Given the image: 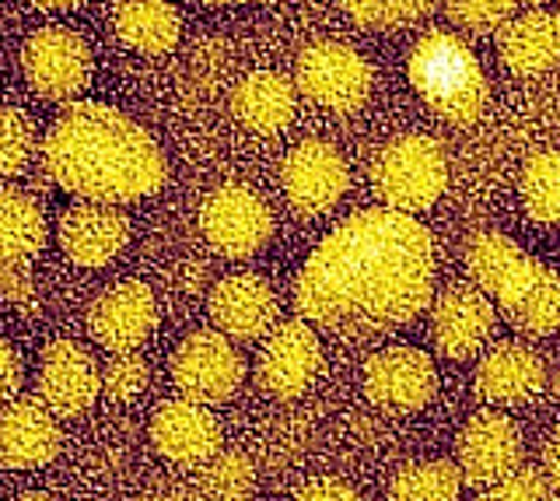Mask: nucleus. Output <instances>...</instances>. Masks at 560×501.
Here are the masks:
<instances>
[{"label":"nucleus","mask_w":560,"mask_h":501,"mask_svg":"<svg viewBox=\"0 0 560 501\" xmlns=\"http://www.w3.org/2000/svg\"><path fill=\"white\" fill-rule=\"evenodd\" d=\"M172 383L179 396H189L197 404H228L238 393L245 378V361L235 351L232 337L221 330H197L189 334L168 361Z\"/></svg>","instance_id":"obj_6"},{"label":"nucleus","mask_w":560,"mask_h":501,"mask_svg":"<svg viewBox=\"0 0 560 501\" xmlns=\"http://www.w3.org/2000/svg\"><path fill=\"white\" fill-rule=\"evenodd\" d=\"M232 113L253 133H280L294 119V84L273 71H256L235 89Z\"/></svg>","instance_id":"obj_24"},{"label":"nucleus","mask_w":560,"mask_h":501,"mask_svg":"<svg viewBox=\"0 0 560 501\" xmlns=\"http://www.w3.org/2000/svg\"><path fill=\"white\" fill-rule=\"evenodd\" d=\"M60 453V421L39 396L0 404V466L35 470Z\"/></svg>","instance_id":"obj_17"},{"label":"nucleus","mask_w":560,"mask_h":501,"mask_svg":"<svg viewBox=\"0 0 560 501\" xmlns=\"http://www.w3.org/2000/svg\"><path fill=\"white\" fill-rule=\"evenodd\" d=\"M463 474L448 459H424L402 466L393 480V501H459Z\"/></svg>","instance_id":"obj_27"},{"label":"nucleus","mask_w":560,"mask_h":501,"mask_svg":"<svg viewBox=\"0 0 560 501\" xmlns=\"http://www.w3.org/2000/svg\"><path fill=\"white\" fill-rule=\"evenodd\" d=\"M0 295H8L14 305H28L35 299L28 260H0Z\"/></svg>","instance_id":"obj_34"},{"label":"nucleus","mask_w":560,"mask_h":501,"mask_svg":"<svg viewBox=\"0 0 560 501\" xmlns=\"http://www.w3.org/2000/svg\"><path fill=\"white\" fill-rule=\"evenodd\" d=\"M22 378H25L22 358L8 343V337H0V404L14 400L18 389H22Z\"/></svg>","instance_id":"obj_36"},{"label":"nucleus","mask_w":560,"mask_h":501,"mask_svg":"<svg viewBox=\"0 0 560 501\" xmlns=\"http://www.w3.org/2000/svg\"><path fill=\"white\" fill-rule=\"evenodd\" d=\"M410 84L428 106L455 127L477 124L487 102V84L477 57L452 32H428L410 49Z\"/></svg>","instance_id":"obj_4"},{"label":"nucleus","mask_w":560,"mask_h":501,"mask_svg":"<svg viewBox=\"0 0 560 501\" xmlns=\"http://www.w3.org/2000/svg\"><path fill=\"white\" fill-rule=\"evenodd\" d=\"M18 501H52V498H46V494H25V498H18Z\"/></svg>","instance_id":"obj_40"},{"label":"nucleus","mask_w":560,"mask_h":501,"mask_svg":"<svg viewBox=\"0 0 560 501\" xmlns=\"http://www.w3.org/2000/svg\"><path fill=\"white\" fill-rule=\"evenodd\" d=\"M455 466L466 483H501L522 466V435L515 421H508L504 413H477L459 431L455 442Z\"/></svg>","instance_id":"obj_15"},{"label":"nucleus","mask_w":560,"mask_h":501,"mask_svg":"<svg viewBox=\"0 0 560 501\" xmlns=\"http://www.w3.org/2000/svg\"><path fill=\"white\" fill-rule=\"evenodd\" d=\"M200 232L210 249L228 260L259 253L273 235V214L267 200L249 186H218L200 207Z\"/></svg>","instance_id":"obj_7"},{"label":"nucleus","mask_w":560,"mask_h":501,"mask_svg":"<svg viewBox=\"0 0 560 501\" xmlns=\"http://www.w3.org/2000/svg\"><path fill=\"white\" fill-rule=\"evenodd\" d=\"M203 4H245V0H203Z\"/></svg>","instance_id":"obj_41"},{"label":"nucleus","mask_w":560,"mask_h":501,"mask_svg":"<svg viewBox=\"0 0 560 501\" xmlns=\"http://www.w3.org/2000/svg\"><path fill=\"white\" fill-rule=\"evenodd\" d=\"M477 501H553V488L542 474L515 470L501 483H490V491H483Z\"/></svg>","instance_id":"obj_33"},{"label":"nucleus","mask_w":560,"mask_h":501,"mask_svg":"<svg viewBox=\"0 0 560 501\" xmlns=\"http://www.w3.org/2000/svg\"><path fill=\"white\" fill-rule=\"evenodd\" d=\"M186 491L192 501H253L256 466L242 448H218L210 459L192 466Z\"/></svg>","instance_id":"obj_25"},{"label":"nucleus","mask_w":560,"mask_h":501,"mask_svg":"<svg viewBox=\"0 0 560 501\" xmlns=\"http://www.w3.org/2000/svg\"><path fill=\"white\" fill-rule=\"evenodd\" d=\"M148 361L137 351H113L109 361H102V396L113 404H127L148 386Z\"/></svg>","instance_id":"obj_31"},{"label":"nucleus","mask_w":560,"mask_h":501,"mask_svg":"<svg viewBox=\"0 0 560 501\" xmlns=\"http://www.w3.org/2000/svg\"><path fill=\"white\" fill-rule=\"evenodd\" d=\"M291 501H361V494L340 477H315L294 491Z\"/></svg>","instance_id":"obj_35"},{"label":"nucleus","mask_w":560,"mask_h":501,"mask_svg":"<svg viewBox=\"0 0 560 501\" xmlns=\"http://www.w3.org/2000/svg\"><path fill=\"white\" fill-rule=\"evenodd\" d=\"M445 0H340V8L364 28H399L431 14Z\"/></svg>","instance_id":"obj_29"},{"label":"nucleus","mask_w":560,"mask_h":501,"mask_svg":"<svg viewBox=\"0 0 560 501\" xmlns=\"http://www.w3.org/2000/svg\"><path fill=\"white\" fill-rule=\"evenodd\" d=\"M43 168L67 194L133 203L165 186L168 165L154 137L113 106L70 102L43 137Z\"/></svg>","instance_id":"obj_2"},{"label":"nucleus","mask_w":560,"mask_h":501,"mask_svg":"<svg viewBox=\"0 0 560 501\" xmlns=\"http://www.w3.org/2000/svg\"><path fill=\"white\" fill-rule=\"evenodd\" d=\"M547 383L542 358L525 343H498L477 365V393L490 404H522Z\"/></svg>","instance_id":"obj_21"},{"label":"nucleus","mask_w":560,"mask_h":501,"mask_svg":"<svg viewBox=\"0 0 560 501\" xmlns=\"http://www.w3.org/2000/svg\"><path fill=\"white\" fill-rule=\"evenodd\" d=\"M32 4L43 8V11H70V8L88 4V0H32Z\"/></svg>","instance_id":"obj_39"},{"label":"nucleus","mask_w":560,"mask_h":501,"mask_svg":"<svg viewBox=\"0 0 560 501\" xmlns=\"http://www.w3.org/2000/svg\"><path fill=\"white\" fill-rule=\"evenodd\" d=\"M210 319L232 340H259L277 323V295L256 273H232L210 291Z\"/></svg>","instance_id":"obj_20"},{"label":"nucleus","mask_w":560,"mask_h":501,"mask_svg":"<svg viewBox=\"0 0 560 501\" xmlns=\"http://www.w3.org/2000/svg\"><path fill=\"white\" fill-rule=\"evenodd\" d=\"M158 326V302L148 284L119 281L105 288L88 308V330L95 343L109 351H137L144 348Z\"/></svg>","instance_id":"obj_16"},{"label":"nucleus","mask_w":560,"mask_h":501,"mask_svg":"<svg viewBox=\"0 0 560 501\" xmlns=\"http://www.w3.org/2000/svg\"><path fill=\"white\" fill-rule=\"evenodd\" d=\"M557 22H560V8H557Z\"/></svg>","instance_id":"obj_43"},{"label":"nucleus","mask_w":560,"mask_h":501,"mask_svg":"<svg viewBox=\"0 0 560 501\" xmlns=\"http://www.w3.org/2000/svg\"><path fill=\"white\" fill-rule=\"evenodd\" d=\"M102 396V365L78 340L46 343L39 361V400L57 418H78Z\"/></svg>","instance_id":"obj_12"},{"label":"nucleus","mask_w":560,"mask_h":501,"mask_svg":"<svg viewBox=\"0 0 560 501\" xmlns=\"http://www.w3.org/2000/svg\"><path fill=\"white\" fill-rule=\"evenodd\" d=\"M294 84L329 113H358L372 92V67L343 43H315L298 57Z\"/></svg>","instance_id":"obj_8"},{"label":"nucleus","mask_w":560,"mask_h":501,"mask_svg":"<svg viewBox=\"0 0 560 501\" xmlns=\"http://www.w3.org/2000/svg\"><path fill=\"white\" fill-rule=\"evenodd\" d=\"M46 246V214L25 189L0 186V260H32Z\"/></svg>","instance_id":"obj_26"},{"label":"nucleus","mask_w":560,"mask_h":501,"mask_svg":"<svg viewBox=\"0 0 560 501\" xmlns=\"http://www.w3.org/2000/svg\"><path fill=\"white\" fill-rule=\"evenodd\" d=\"M368 400L393 413H413L438 393L434 361L417 348H385L364 369Z\"/></svg>","instance_id":"obj_13"},{"label":"nucleus","mask_w":560,"mask_h":501,"mask_svg":"<svg viewBox=\"0 0 560 501\" xmlns=\"http://www.w3.org/2000/svg\"><path fill=\"white\" fill-rule=\"evenodd\" d=\"M542 466H547V483L553 491H560V431L547 442V448H542Z\"/></svg>","instance_id":"obj_37"},{"label":"nucleus","mask_w":560,"mask_h":501,"mask_svg":"<svg viewBox=\"0 0 560 501\" xmlns=\"http://www.w3.org/2000/svg\"><path fill=\"white\" fill-rule=\"evenodd\" d=\"M319 365L323 343L308 326V319H288L273 326V334L262 343L256 383L273 400H294V396H302L312 386Z\"/></svg>","instance_id":"obj_10"},{"label":"nucleus","mask_w":560,"mask_h":501,"mask_svg":"<svg viewBox=\"0 0 560 501\" xmlns=\"http://www.w3.org/2000/svg\"><path fill=\"white\" fill-rule=\"evenodd\" d=\"M22 71L35 95L49 102H70L92 81V49L74 28L49 25L28 36L22 49Z\"/></svg>","instance_id":"obj_9"},{"label":"nucleus","mask_w":560,"mask_h":501,"mask_svg":"<svg viewBox=\"0 0 560 501\" xmlns=\"http://www.w3.org/2000/svg\"><path fill=\"white\" fill-rule=\"evenodd\" d=\"M35 154V124L14 106H0V179L22 176Z\"/></svg>","instance_id":"obj_30"},{"label":"nucleus","mask_w":560,"mask_h":501,"mask_svg":"<svg viewBox=\"0 0 560 501\" xmlns=\"http://www.w3.org/2000/svg\"><path fill=\"white\" fill-rule=\"evenodd\" d=\"M498 308L477 284H455L431 308V334L438 351L448 358L477 354L494 334Z\"/></svg>","instance_id":"obj_19"},{"label":"nucleus","mask_w":560,"mask_h":501,"mask_svg":"<svg viewBox=\"0 0 560 501\" xmlns=\"http://www.w3.org/2000/svg\"><path fill=\"white\" fill-rule=\"evenodd\" d=\"M280 183L298 214H326L347 189V162L326 141H302L291 148Z\"/></svg>","instance_id":"obj_18"},{"label":"nucleus","mask_w":560,"mask_h":501,"mask_svg":"<svg viewBox=\"0 0 560 501\" xmlns=\"http://www.w3.org/2000/svg\"><path fill=\"white\" fill-rule=\"evenodd\" d=\"M501 60L518 78H539L560 60V22L557 14L529 11L508 19L498 32Z\"/></svg>","instance_id":"obj_22"},{"label":"nucleus","mask_w":560,"mask_h":501,"mask_svg":"<svg viewBox=\"0 0 560 501\" xmlns=\"http://www.w3.org/2000/svg\"><path fill=\"white\" fill-rule=\"evenodd\" d=\"M522 4H542V0H522Z\"/></svg>","instance_id":"obj_42"},{"label":"nucleus","mask_w":560,"mask_h":501,"mask_svg":"<svg viewBox=\"0 0 560 501\" xmlns=\"http://www.w3.org/2000/svg\"><path fill=\"white\" fill-rule=\"evenodd\" d=\"M133 501H192V498H189L186 488H154V491L140 494V498H133Z\"/></svg>","instance_id":"obj_38"},{"label":"nucleus","mask_w":560,"mask_h":501,"mask_svg":"<svg viewBox=\"0 0 560 501\" xmlns=\"http://www.w3.org/2000/svg\"><path fill=\"white\" fill-rule=\"evenodd\" d=\"M525 211L539 224H560V151H533L522 168Z\"/></svg>","instance_id":"obj_28"},{"label":"nucleus","mask_w":560,"mask_h":501,"mask_svg":"<svg viewBox=\"0 0 560 501\" xmlns=\"http://www.w3.org/2000/svg\"><path fill=\"white\" fill-rule=\"evenodd\" d=\"M445 183H448V162L442 144L420 133L393 141L378 154L372 168L375 194L382 197L385 207L402 214L428 211L445 194Z\"/></svg>","instance_id":"obj_5"},{"label":"nucleus","mask_w":560,"mask_h":501,"mask_svg":"<svg viewBox=\"0 0 560 501\" xmlns=\"http://www.w3.org/2000/svg\"><path fill=\"white\" fill-rule=\"evenodd\" d=\"M113 32L137 54L162 57L179 43V14L168 0H119L113 8Z\"/></svg>","instance_id":"obj_23"},{"label":"nucleus","mask_w":560,"mask_h":501,"mask_svg":"<svg viewBox=\"0 0 560 501\" xmlns=\"http://www.w3.org/2000/svg\"><path fill=\"white\" fill-rule=\"evenodd\" d=\"M148 435L154 453L175 466H200L221 448V424L207 404L175 396V400L158 404L151 413Z\"/></svg>","instance_id":"obj_11"},{"label":"nucleus","mask_w":560,"mask_h":501,"mask_svg":"<svg viewBox=\"0 0 560 501\" xmlns=\"http://www.w3.org/2000/svg\"><path fill=\"white\" fill-rule=\"evenodd\" d=\"M434 249L424 224L372 207L329 232L298 273L302 319L350 337L389 334L431 305Z\"/></svg>","instance_id":"obj_1"},{"label":"nucleus","mask_w":560,"mask_h":501,"mask_svg":"<svg viewBox=\"0 0 560 501\" xmlns=\"http://www.w3.org/2000/svg\"><path fill=\"white\" fill-rule=\"evenodd\" d=\"M60 249L70 264L78 267H105L127 249L130 242V218L116 203L78 200L67 207L57 224Z\"/></svg>","instance_id":"obj_14"},{"label":"nucleus","mask_w":560,"mask_h":501,"mask_svg":"<svg viewBox=\"0 0 560 501\" xmlns=\"http://www.w3.org/2000/svg\"><path fill=\"white\" fill-rule=\"evenodd\" d=\"M466 267L498 313L522 334H553L560 326V278L501 232H477L466 246Z\"/></svg>","instance_id":"obj_3"},{"label":"nucleus","mask_w":560,"mask_h":501,"mask_svg":"<svg viewBox=\"0 0 560 501\" xmlns=\"http://www.w3.org/2000/svg\"><path fill=\"white\" fill-rule=\"evenodd\" d=\"M515 4L518 0H445V11L459 28L487 36V32H501V25L512 19Z\"/></svg>","instance_id":"obj_32"}]
</instances>
